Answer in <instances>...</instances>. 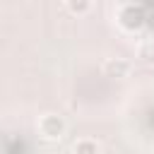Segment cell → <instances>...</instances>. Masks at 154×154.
I'll use <instances>...</instances> for the list:
<instances>
[{"instance_id":"1","label":"cell","mask_w":154,"mask_h":154,"mask_svg":"<svg viewBox=\"0 0 154 154\" xmlns=\"http://www.w3.org/2000/svg\"><path fill=\"white\" fill-rule=\"evenodd\" d=\"M65 130H67V123H65V118L58 116V113H46V116L38 118V135H41L43 140H48V142L60 140V137L65 135Z\"/></svg>"},{"instance_id":"2","label":"cell","mask_w":154,"mask_h":154,"mask_svg":"<svg viewBox=\"0 0 154 154\" xmlns=\"http://www.w3.org/2000/svg\"><path fill=\"white\" fill-rule=\"evenodd\" d=\"M132 72V63L128 58H108L103 63V75L106 77H116V79H123Z\"/></svg>"},{"instance_id":"3","label":"cell","mask_w":154,"mask_h":154,"mask_svg":"<svg viewBox=\"0 0 154 154\" xmlns=\"http://www.w3.org/2000/svg\"><path fill=\"white\" fill-rule=\"evenodd\" d=\"M72 154H101L99 149V142L91 140V137H79L75 144H72Z\"/></svg>"},{"instance_id":"4","label":"cell","mask_w":154,"mask_h":154,"mask_svg":"<svg viewBox=\"0 0 154 154\" xmlns=\"http://www.w3.org/2000/svg\"><path fill=\"white\" fill-rule=\"evenodd\" d=\"M137 58L142 63H154V41H144L137 48Z\"/></svg>"},{"instance_id":"5","label":"cell","mask_w":154,"mask_h":154,"mask_svg":"<svg viewBox=\"0 0 154 154\" xmlns=\"http://www.w3.org/2000/svg\"><path fill=\"white\" fill-rule=\"evenodd\" d=\"M67 10L75 12V14H84L91 10V2H67Z\"/></svg>"}]
</instances>
